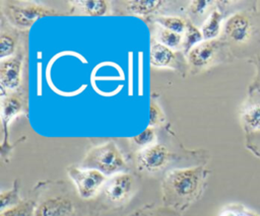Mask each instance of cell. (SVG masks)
<instances>
[{
  "instance_id": "6da1fadb",
  "label": "cell",
  "mask_w": 260,
  "mask_h": 216,
  "mask_svg": "<svg viewBox=\"0 0 260 216\" xmlns=\"http://www.w3.org/2000/svg\"><path fill=\"white\" fill-rule=\"evenodd\" d=\"M209 173L204 165L169 170L160 185L162 206L185 211L203 195Z\"/></svg>"
},
{
  "instance_id": "7a4b0ae2",
  "label": "cell",
  "mask_w": 260,
  "mask_h": 216,
  "mask_svg": "<svg viewBox=\"0 0 260 216\" xmlns=\"http://www.w3.org/2000/svg\"><path fill=\"white\" fill-rule=\"evenodd\" d=\"M34 216H94L85 200L72 193L63 182L39 183Z\"/></svg>"
},
{
  "instance_id": "3957f363",
  "label": "cell",
  "mask_w": 260,
  "mask_h": 216,
  "mask_svg": "<svg viewBox=\"0 0 260 216\" xmlns=\"http://www.w3.org/2000/svg\"><path fill=\"white\" fill-rule=\"evenodd\" d=\"M0 13L14 28L27 30L40 18L64 15L63 12L40 1L0 0Z\"/></svg>"
},
{
  "instance_id": "277c9868",
  "label": "cell",
  "mask_w": 260,
  "mask_h": 216,
  "mask_svg": "<svg viewBox=\"0 0 260 216\" xmlns=\"http://www.w3.org/2000/svg\"><path fill=\"white\" fill-rule=\"evenodd\" d=\"M112 2V14L118 16H136L143 19L147 24L156 17L186 13L188 2L168 0H115Z\"/></svg>"
},
{
  "instance_id": "5b68a950",
  "label": "cell",
  "mask_w": 260,
  "mask_h": 216,
  "mask_svg": "<svg viewBox=\"0 0 260 216\" xmlns=\"http://www.w3.org/2000/svg\"><path fill=\"white\" fill-rule=\"evenodd\" d=\"M79 166L96 169L109 177L119 172H125L127 162L118 145L114 141H108L90 148Z\"/></svg>"
},
{
  "instance_id": "8992f818",
  "label": "cell",
  "mask_w": 260,
  "mask_h": 216,
  "mask_svg": "<svg viewBox=\"0 0 260 216\" xmlns=\"http://www.w3.org/2000/svg\"><path fill=\"white\" fill-rule=\"evenodd\" d=\"M232 56L228 44L221 39L202 41L187 54L188 73L196 75L226 62Z\"/></svg>"
},
{
  "instance_id": "52a82bcc",
  "label": "cell",
  "mask_w": 260,
  "mask_h": 216,
  "mask_svg": "<svg viewBox=\"0 0 260 216\" xmlns=\"http://www.w3.org/2000/svg\"><path fill=\"white\" fill-rule=\"evenodd\" d=\"M136 179L129 172H119L107 178L99 194L102 206L120 208L127 204L136 192Z\"/></svg>"
},
{
  "instance_id": "ba28073f",
  "label": "cell",
  "mask_w": 260,
  "mask_h": 216,
  "mask_svg": "<svg viewBox=\"0 0 260 216\" xmlns=\"http://www.w3.org/2000/svg\"><path fill=\"white\" fill-rule=\"evenodd\" d=\"M255 29L252 14L248 11H237L223 21L219 38L228 44L231 52H233V49L248 45L255 34Z\"/></svg>"
},
{
  "instance_id": "9c48e42d",
  "label": "cell",
  "mask_w": 260,
  "mask_h": 216,
  "mask_svg": "<svg viewBox=\"0 0 260 216\" xmlns=\"http://www.w3.org/2000/svg\"><path fill=\"white\" fill-rule=\"evenodd\" d=\"M26 94L24 88L1 96V126H2V141H1V156L4 160L9 158L12 146L9 143V126L12 120L26 113Z\"/></svg>"
},
{
  "instance_id": "30bf717a",
  "label": "cell",
  "mask_w": 260,
  "mask_h": 216,
  "mask_svg": "<svg viewBox=\"0 0 260 216\" xmlns=\"http://www.w3.org/2000/svg\"><path fill=\"white\" fill-rule=\"evenodd\" d=\"M66 171L75 187L76 193L85 201L96 198L108 178L96 169L82 168L79 165H69Z\"/></svg>"
},
{
  "instance_id": "8fae6325",
  "label": "cell",
  "mask_w": 260,
  "mask_h": 216,
  "mask_svg": "<svg viewBox=\"0 0 260 216\" xmlns=\"http://www.w3.org/2000/svg\"><path fill=\"white\" fill-rule=\"evenodd\" d=\"M24 45L9 58L0 60L1 96L18 91L22 86V70L24 62Z\"/></svg>"
},
{
  "instance_id": "7c38bea8",
  "label": "cell",
  "mask_w": 260,
  "mask_h": 216,
  "mask_svg": "<svg viewBox=\"0 0 260 216\" xmlns=\"http://www.w3.org/2000/svg\"><path fill=\"white\" fill-rule=\"evenodd\" d=\"M149 63L151 67L172 69L183 76L188 72L187 57L183 52L169 49L153 40L150 43Z\"/></svg>"
},
{
  "instance_id": "4fadbf2b",
  "label": "cell",
  "mask_w": 260,
  "mask_h": 216,
  "mask_svg": "<svg viewBox=\"0 0 260 216\" xmlns=\"http://www.w3.org/2000/svg\"><path fill=\"white\" fill-rule=\"evenodd\" d=\"M171 158L169 148L161 143H155L137 151L136 165L140 171L152 174L165 169Z\"/></svg>"
},
{
  "instance_id": "5bb4252c",
  "label": "cell",
  "mask_w": 260,
  "mask_h": 216,
  "mask_svg": "<svg viewBox=\"0 0 260 216\" xmlns=\"http://www.w3.org/2000/svg\"><path fill=\"white\" fill-rule=\"evenodd\" d=\"M67 5L69 15L101 17L112 14V2L108 0H71Z\"/></svg>"
},
{
  "instance_id": "9a60e30c",
  "label": "cell",
  "mask_w": 260,
  "mask_h": 216,
  "mask_svg": "<svg viewBox=\"0 0 260 216\" xmlns=\"http://www.w3.org/2000/svg\"><path fill=\"white\" fill-rule=\"evenodd\" d=\"M22 32L0 17V60L13 56L24 45Z\"/></svg>"
},
{
  "instance_id": "2e32d148",
  "label": "cell",
  "mask_w": 260,
  "mask_h": 216,
  "mask_svg": "<svg viewBox=\"0 0 260 216\" xmlns=\"http://www.w3.org/2000/svg\"><path fill=\"white\" fill-rule=\"evenodd\" d=\"M151 31V40L166 46L169 49L174 51L183 52L184 44V33H177L161 27L156 23L148 24Z\"/></svg>"
},
{
  "instance_id": "e0dca14e",
  "label": "cell",
  "mask_w": 260,
  "mask_h": 216,
  "mask_svg": "<svg viewBox=\"0 0 260 216\" xmlns=\"http://www.w3.org/2000/svg\"><path fill=\"white\" fill-rule=\"evenodd\" d=\"M241 121L248 133L260 132V98L250 97L243 104Z\"/></svg>"
},
{
  "instance_id": "ac0fdd59",
  "label": "cell",
  "mask_w": 260,
  "mask_h": 216,
  "mask_svg": "<svg viewBox=\"0 0 260 216\" xmlns=\"http://www.w3.org/2000/svg\"><path fill=\"white\" fill-rule=\"evenodd\" d=\"M223 18L224 16L222 10L218 8L215 3V6L212 8L209 15L204 20V22H202V25L200 27L204 41L215 40L220 37L222 31Z\"/></svg>"
},
{
  "instance_id": "d6986e66",
  "label": "cell",
  "mask_w": 260,
  "mask_h": 216,
  "mask_svg": "<svg viewBox=\"0 0 260 216\" xmlns=\"http://www.w3.org/2000/svg\"><path fill=\"white\" fill-rule=\"evenodd\" d=\"M213 6H215V2H213V1H205V0L189 1L187 9H186L185 17L196 25L197 21L201 20L203 18V16H205L207 14V12ZM207 15H209V14H207ZM205 18H207V16H205Z\"/></svg>"
},
{
  "instance_id": "ffe728a7",
  "label": "cell",
  "mask_w": 260,
  "mask_h": 216,
  "mask_svg": "<svg viewBox=\"0 0 260 216\" xmlns=\"http://www.w3.org/2000/svg\"><path fill=\"white\" fill-rule=\"evenodd\" d=\"M151 23H156L166 29L183 34L187 27V18L185 16L177 14L164 15L156 17Z\"/></svg>"
},
{
  "instance_id": "44dd1931",
  "label": "cell",
  "mask_w": 260,
  "mask_h": 216,
  "mask_svg": "<svg viewBox=\"0 0 260 216\" xmlns=\"http://www.w3.org/2000/svg\"><path fill=\"white\" fill-rule=\"evenodd\" d=\"M203 40L202 32L200 28L187 19V27L184 32V44H183V53L187 56V54L199 43Z\"/></svg>"
},
{
  "instance_id": "7402d4cb",
  "label": "cell",
  "mask_w": 260,
  "mask_h": 216,
  "mask_svg": "<svg viewBox=\"0 0 260 216\" xmlns=\"http://www.w3.org/2000/svg\"><path fill=\"white\" fill-rule=\"evenodd\" d=\"M19 189H20L19 181L14 179L13 185L9 190L1 192V194H0V209H1V211L6 210L10 207H13L22 201V199L20 198V195H19Z\"/></svg>"
},
{
  "instance_id": "603a6c76",
  "label": "cell",
  "mask_w": 260,
  "mask_h": 216,
  "mask_svg": "<svg viewBox=\"0 0 260 216\" xmlns=\"http://www.w3.org/2000/svg\"><path fill=\"white\" fill-rule=\"evenodd\" d=\"M36 209L35 199L22 200L17 205L0 212V216H34Z\"/></svg>"
},
{
  "instance_id": "cb8c5ba5",
  "label": "cell",
  "mask_w": 260,
  "mask_h": 216,
  "mask_svg": "<svg viewBox=\"0 0 260 216\" xmlns=\"http://www.w3.org/2000/svg\"><path fill=\"white\" fill-rule=\"evenodd\" d=\"M132 215L133 216H181V212L166 206H161V207L144 206L136 210L134 213H132Z\"/></svg>"
},
{
  "instance_id": "d4e9b609",
  "label": "cell",
  "mask_w": 260,
  "mask_h": 216,
  "mask_svg": "<svg viewBox=\"0 0 260 216\" xmlns=\"http://www.w3.org/2000/svg\"><path fill=\"white\" fill-rule=\"evenodd\" d=\"M130 142L132 145L137 147L138 150L155 144L156 143V133L154 131V128L147 127L140 134L130 138Z\"/></svg>"
},
{
  "instance_id": "484cf974",
  "label": "cell",
  "mask_w": 260,
  "mask_h": 216,
  "mask_svg": "<svg viewBox=\"0 0 260 216\" xmlns=\"http://www.w3.org/2000/svg\"><path fill=\"white\" fill-rule=\"evenodd\" d=\"M166 121L165 114L159 106V104L155 101L150 102V112H149V124L148 127L155 128L161 126Z\"/></svg>"
},
{
  "instance_id": "4316f807",
  "label": "cell",
  "mask_w": 260,
  "mask_h": 216,
  "mask_svg": "<svg viewBox=\"0 0 260 216\" xmlns=\"http://www.w3.org/2000/svg\"><path fill=\"white\" fill-rule=\"evenodd\" d=\"M219 216H259V215L245 209L241 205L232 204V205L225 206L221 210Z\"/></svg>"
},
{
  "instance_id": "83f0119b",
  "label": "cell",
  "mask_w": 260,
  "mask_h": 216,
  "mask_svg": "<svg viewBox=\"0 0 260 216\" xmlns=\"http://www.w3.org/2000/svg\"><path fill=\"white\" fill-rule=\"evenodd\" d=\"M256 67H257V73L255 76V79L253 80L252 84L249 87V91L250 93L252 92H260V59L257 60L256 63Z\"/></svg>"
},
{
  "instance_id": "f1b7e54d",
  "label": "cell",
  "mask_w": 260,
  "mask_h": 216,
  "mask_svg": "<svg viewBox=\"0 0 260 216\" xmlns=\"http://www.w3.org/2000/svg\"><path fill=\"white\" fill-rule=\"evenodd\" d=\"M128 216H133V215H132V214H131V215H128Z\"/></svg>"
}]
</instances>
